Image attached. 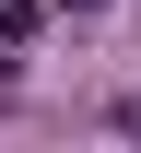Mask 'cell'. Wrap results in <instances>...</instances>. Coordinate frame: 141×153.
Returning a JSON list of instances; mask_svg holds the SVG:
<instances>
[{"label": "cell", "instance_id": "obj_1", "mask_svg": "<svg viewBox=\"0 0 141 153\" xmlns=\"http://www.w3.org/2000/svg\"><path fill=\"white\" fill-rule=\"evenodd\" d=\"M47 12H94V0H47Z\"/></svg>", "mask_w": 141, "mask_h": 153}]
</instances>
